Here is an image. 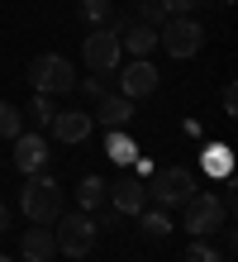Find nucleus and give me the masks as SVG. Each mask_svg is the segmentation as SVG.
I'll return each mask as SVG.
<instances>
[{"instance_id": "26", "label": "nucleus", "mask_w": 238, "mask_h": 262, "mask_svg": "<svg viewBox=\"0 0 238 262\" xmlns=\"http://www.w3.org/2000/svg\"><path fill=\"white\" fill-rule=\"evenodd\" d=\"M224 115H238V91L224 86Z\"/></svg>"}, {"instance_id": "2", "label": "nucleus", "mask_w": 238, "mask_h": 262, "mask_svg": "<svg viewBox=\"0 0 238 262\" xmlns=\"http://www.w3.org/2000/svg\"><path fill=\"white\" fill-rule=\"evenodd\" d=\"M143 186H148V205L177 210V205H186V200L196 195V177H190L186 167H153V177L143 181Z\"/></svg>"}, {"instance_id": "10", "label": "nucleus", "mask_w": 238, "mask_h": 262, "mask_svg": "<svg viewBox=\"0 0 238 262\" xmlns=\"http://www.w3.org/2000/svg\"><path fill=\"white\" fill-rule=\"evenodd\" d=\"M105 200L115 205V214H138V210H148V186H143L138 177H119Z\"/></svg>"}, {"instance_id": "12", "label": "nucleus", "mask_w": 238, "mask_h": 262, "mask_svg": "<svg viewBox=\"0 0 238 262\" xmlns=\"http://www.w3.org/2000/svg\"><path fill=\"white\" fill-rule=\"evenodd\" d=\"M91 119H100L105 129H129V124H134V100H124V96H100Z\"/></svg>"}, {"instance_id": "24", "label": "nucleus", "mask_w": 238, "mask_h": 262, "mask_svg": "<svg viewBox=\"0 0 238 262\" xmlns=\"http://www.w3.org/2000/svg\"><path fill=\"white\" fill-rule=\"evenodd\" d=\"M157 5H162V10H167V19H171V14H190L200 0H157Z\"/></svg>"}, {"instance_id": "16", "label": "nucleus", "mask_w": 238, "mask_h": 262, "mask_svg": "<svg viewBox=\"0 0 238 262\" xmlns=\"http://www.w3.org/2000/svg\"><path fill=\"white\" fill-rule=\"evenodd\" d=\"M200 167H205V177H214V181H229L233 177V152L224 143H210L200 152Z\"/></svg>"}, {"instance_id": "8", "label": "nucleus", "mask_w": 238, "mask_h": 262, "mask_svg": "<svg viewBox=\"0 0 238 262\" xmlns=\"http://www.w3.org/2000/svg\"><path fill=\"white\" fill-rule=\"evenodd\" d=\"M153 91H157V67L148 57H134V62L119 72V96L124 100H143V96H153Z\"/></svg>"}, {"instance_id": "14", "label": "nucleus", "mask_w": 238, "mask_h": 262, "mask_svg": "<svg viewBox=\"0 0 238 262\" xmlns=\"http://www.w3.org/2000/svg\"><path fill=\"white\" fill-rule=\"evenodd\" d=\"M105 158L119 162V167H134L138 162V143L129 138V129H110L105 134Z\"/></svg>"}, {"instance_id": "9", "label": "nucleus", "mask_w": 238, "mask_h": 262, "mask_svg": "<svg viewBox=\"0 0 238 262\" xmlns=\"http://www.w3.org/2000/svg\"><path fill=\"white\" fill-rule=\"evenodd\" d=\"M14 167L19 177H34L48 167V138L43 134H14Z\"/></svg>"}, {"instance_id": "5", "label": "nucleus", "mask_w": 238, "mask_h": 262, "mask_svg": "<svg viewBox=\"0 0 238 262\" xmlns=\"http://www.w3.org/2000/svg\"><path fill=\"white\" fill-rule=\"evenodd\" d=\"M53 238H57V253H67V257H86L95 248V238H100V229H95V220L86 210H76V214H57L53 220Z\"/></svg>"}, {"instance_id": "15", "label": "nucleus", "mask_w": 238, "mask_h": 262, "mask_svg": "<svg viewBox=\"0 0 238 262\" xmlns=\"http://www.w3.org/2000/svg\"><path fill=\"white\" fill-rule=\"evenodd\" d=\"M119 48H129L134 57H148V53L157 48V29H153V24H124Z\"/></svg>"}, {"instance_id": "7", "label": "nucleus", "mask_w": 238, "mask_h": 262, "mask_svg": "<svg viewBox=\"0 0 238 262\" xmlns=\"http://www.w3.org/2000/svg\"><path fill=\"white\" fill-rule=\"evenodd\" d=\"M81 57H86V67L100 76V72H115L119 67V57H124V48H119V34L110 24H100V29H91V38L81 43Z\"/></svg>"}, {"instance_id": "18", "label": "nucleus", "mask_w": 238, "mask_h": 262, "mask_svg": "<svg viewBox=\"0 0 238 262\" xmlns=\"http://www.w3.org/2000/svg\"><path fill=\"white\" fill-rule=\"evenodd\" d=\"M105 195H110V186H105L100 177H81V186H76V205L91 214V210H100V205H105Z\"/></svg>"}, {"instance_id": "17", "label": "nucleus", "mask_w": 238, "mask_h": 262, "mask_svg": "<svg viewBox=\"0 0 238 262\" xmlns=\"http://www.w3.org/2000/svg\"><path fill=\"white\" fill-rule=\"evenodd\" d=\"M134 220H138V229H143V234H148V238H167L171 234V210H138L134 214Z\"/></svg>"}, {"instance_id": "28", "label": "nucleus", "mask_w": 238, "mask_h": 262, "mask_svg": "<svg viewBox=\"0 0 238 262\" xmlns=\"http://www.w3.org/2000/svg\"><path fill=\"white\" fill-rule=\"evenodd\" d=\"M0 262H19V257H0Z\"/></svg>"}, {"instance_id": "23", "label": "nucleus", "mask_w": 238, "mask_h": 262, "mask_svg": "<svg viewBox=\"0 0 238 262\" xmlns=\"http://www.w3.org/2000/svg\"><path fill=\"white\" fill-rule=\"evenodd\" d=\"M138 24H153V29H162V24H167V10L157 5V0H138Z\"/></svg>"}, {"instance_id": "25", "label": "nucleus", "mask_w": 238, "mask_h": 262, "mask_svg": "<svg viewBox=\"0 0 238 262\" xmlns=\"http://www.w3.org/2000/svg\"><path fill=\"white\" fill-rule=\"evenodd\" d=\"M76 86H81L91 100H100V96H105V81H100V76H86V81H76Z\"/></svg>"}, {"instance_id": "21", "label": "nucleus", "mask_w": 238, "mask_h": 262, "mask_svg": "<svg viewBox=\"0 0 238 262\" xmlns=\"http://www.w3.org/2000/svg\"><path fill=\"white\" fill-rule=\"evenodd\" d=\"M19 124H24V110H14V105H5V100H0V138H14V134H24Z\"/></svg>"}, {"instance_id": "19", "label": "nucleus", "mask_w": 238, "mask_h": 262, "mask_svg": "<svg viewBox=\"0 0 238 262\" xmlns=\"http://www.w3.org/2000/svg\"><path fill=\"white\" fill-rule=\"evenodd\" d=\"M24 115L34 119L38 129H48V124H53V115H57V105H53V96H38V91H34V100L24 105Z\"/></svg>"}, {"instance_id": "20", "label": "nucleus", "mask_w": 238, "mask_h": 262, "mask_svg": "<svg viewBox=\"0 0 238 262\" xmlns=\"http://www.w3.org/2000/svg\"><path fill=\"white\" fill-rule=\"evenodd\" d=\"M81 19L91 24V29H100V24H110V14H115V5H110V0H81Z\"/></svg>"}, {"instance_id": "6", "label": "nucleus", "mask_w": 238, "mask_h": 262, "mask_svg": "<svg viewBox=\"0 0 238 262\" xmlns=\"http://www.w3.org/2000/svg\"><path fill=\"white\" fill-rule=\"evenodd\" d=\"M200 43H205V29L190 19V14H171V19L157 29V48H167V57H196L200 53Z\"/></svg>"}, {"instance_id": "3", "label": "nucleus", "mask_w": 238, "mask_h": 262, "mask_svg": "<svg viewBox=\"0 0 238 262\" xmlns=\"http://www.w3.org/2000/svg\"><path fill=\"white\" fill-rule=\"evenodd\" d=\"M177 210H181V229H186L190 238H210V234H219V229L229 224V214H224V205H219L214 191H196Z\"/></svg>"}, {"instance_id": "1", "label": "nucleus", "mask_w": 238, "mask_h": 262, "mask_svg": "<svg viewBox=\"0 0 238 262\" xmlns=\"http://www.w3.org/2000/svg\"><path fill=\"white\" fill-rule=\"evenodd\" d=\"M19 210H24V220H34V224H53L62 214V186H57V177L34 172L24 181V191H19Z\"/></svg>"}, {"instance_id": "4", "label": "nucleus", "mask_w": 238, "mask_h": 262, "mask_svg": "<svg viewBox=\"0 0 238 262\" xmlns=\"http://www.w3.org/2000/svg\"><path fill=\"white\" fill-rule=\"evenodd\" d=\"M29 86L38 96H67V91H76V67L57 53H38L29 62Z\"/></svg>"}, {"instance_id": "11", "label": "nucleus", "mask_w": 238, "mask_h": 262, "mask_svg": "<svg viewBox=\"0 0 238 262\" xmlns=\"http://www.w3.org/2000/svg\"><path fill=\"white\" fill-rule=\"evenodd\" d=\"M91 124H95V119L86 110H57L48 129H53L57 143H86V138H91Z\"/></svg>"}, {"instance_id": "22", "label": "nucleus", "mask_w": 238, "mask_h": 262, "mask_svg": "<svg viewBox=\"0 0 238 262\" xmlns=\"http://www.w3.org/2000/svg\"><path fill=\"white\" fill-rule=\"evenodd\" d=\"M181 262H229L224 253H219V248H210V243H205V238H196V243H190V248H186V257Z\"/></svg>"}, {"instance_id": "13", "label": "nucleus", "mask_w": 238, "mask_h": 262, "mask_svg": "<svg viewBox=\"0 0 238 262\" xmlns=\"http://www.w3.org/2000/svg\"><path fill=\"white\" fill-rule=\"evenodd\" d=\"M19 257L24 262H53L57 257V238H53V229H29V234L19 238Z\"/></svg>"}, {"instance_id": "27", "label": "nucleus", "mask_w": 238, "mask_h": 262, "mask_svg": "<svg viewBox=\"0 0 238 262\" xmlns=\"http://www.w3.org/2000/svg\"><path fill=\"white\" fill-rule=\"evenodd\" d=\"M5 229H10V210L0 205V234H5Z\"/></svg>"}]
</instances>
